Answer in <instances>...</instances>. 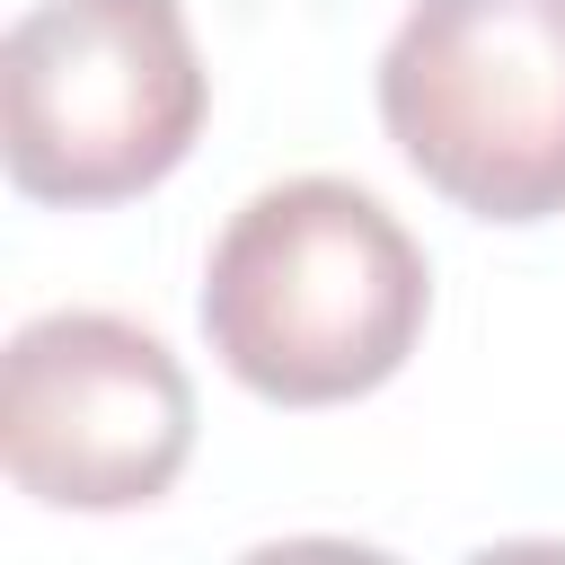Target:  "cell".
Returning <instances> with one entry per match:
<instances>
[{"mask_svg": "<svg viewBox=\"0 0 565 565\" xmlns=\"http://www.w3.org/2000/svg\"><path fill=\"white\" fill-rule=\"evenodd\" d=\"M433 309V265L406 221L344 177L247 194L203 265V335L265 406H344L397 380Z\"/></svg>", "mask_w": 565, "mask_h": 565, "instance_id": "6da1fadb", "label": "cell"}, {"mask_svg": "<svg viewBox=\"0 0 565 565\" xmlns=\"http://www.w3.org/2000/svg\"><path fill=\"white\" fill-rule=\"evenodd\" d=\"M185 0H35L0 44V150L35 203H124L203 132Z\"/></svg>", "mask_w": 565, "mask_h": 565, "instance_id": "7a4b0ae2", "label": "cell"}, {"mask_svg": "<svg viewBox=\"0 0 565 565\" xmlns=\"http://www.w3.org/2000/svg\"><path fill=\"white\" fill-rule=\"evenodd\" d=\"M380 124L477 221L565 212V0H415L380 53Z\"/></svg>", "mask_w": 565, "mask_h": 565, "instance_id": "3957f363", "label": "cell"}, {"mask_svg": "<svg viewBox=\"0 0 565 565\" xmlns=\"http://www.w3.org/2000/svg\"><path fill=\"white\" fill-rule=\"evenodd\" d=\"M194 450V380L115 309L26 318L0 353V468L53 512H132Z\"/></svg>", "mask_w": 565, "mask_h": 565, "instance_id": "277c9868", "label": "cell"}]
</instances>
